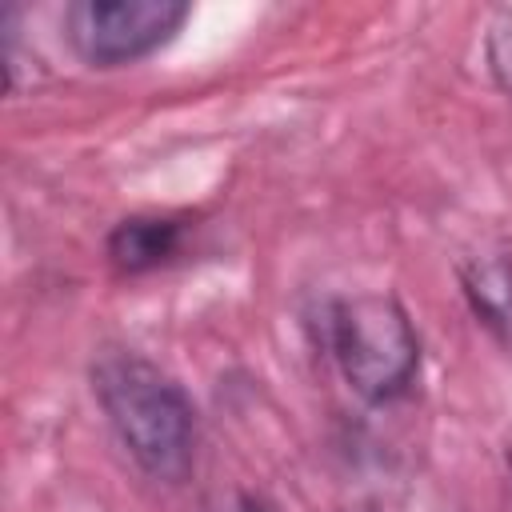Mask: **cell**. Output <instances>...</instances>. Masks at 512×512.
<instances>
[{
    "label": "cell",
    "mask_w": 512,
    "mask_h": 512,
    "mask_svg": "<svg viewBox=\"0 0 512 512\" xmlns=\"http://www.w3.org/2000/svg\"><path fill=\"white\" fill-rule=\"evenodd\" d=\"M92 396L132 464L160 480L184 484L196 464V404L184 384L128 344H104L88 364Z\"/></svg>",
    "instance_id": "obj_1"
},
{
    "label": "cell",
    "mask_w": 512,
    "mask_h": 512,
    "mask_svg": "<svg viewBox=\"0 0 512 512\" xmlns=\"http://www.w3.org/2000/svg\"><path fill=\"white\" fill-rule=\"evenodd\" d=\"M324 344L340 380L372 408L404 400L420 376V332L388 292L332 300L324 312Z\"/></svg>",
    "instance_id": "obj_2"
},
{
    "label": "cell",
    "mask_w": 512,
    "mask_h": 512,
    "mask_svg": "<svg viewBox=\"0 0 512 512\" xmlns=\"http://www.w3.org/2000/svg\"><path fill=\"white\" fill-rule=\"evenodd\" d=\"M192 8L184 0H76L64 8V36L92 68H120L160 52Z\"/></svg>",
    "instance_id": "obj_3"
},
{
    "label": "cell",
    "mask_w": 512,
    "mask_h": 512,
    "mask_svg": "<svg viewBox=\"0 0 512 512\" xmlns=\"http://www.w3.org/2000/svg\"><path fill=\"white\" fill-rule=\"evenodd\" d=\"M456 284L476 324L512 348V240L484 236L468 244L456 256Z\"/></svg>",
    "instance_id": "obj_4"
},
{
    "label": "cell",
    "mask_w": 512,
    "mask_h": 512,
    "mask_svg": "<svg viewBox=\"0 0 512 512\" xmlns=\"http://www.w3.org/2000/svg\"><path fill=\"white\" fill-rule=\"evenodd\" d=\"M188 232H192L188 216L136 212V216H124V220L112 224V232L104 240V252H108V264L120 276H144V272H156V268L172 264L184 252Z\"/></svg>",
    "instance_id": "obj_5"
},
{
    "label": "cell",
    "mask_w": 512,
    "mask_h": 512,
    "mask_svg": "<svg viewBox=\"0 0 512 512\" xmlns=\"http://www.w3.org/2000/svg\"><path fill=\"white\" fill-rule=\"evenodd\" d=\"M484 64L496 88L512 96V4H500L484 24Z\"/></svg>",
    "instance_id": "obj_6"
},
{
    "label": "cell",
    "mask_w": 512,
    "mask_h": 512,
    "mask_svg": "<svg viewBox=\"0 0 512 512\" xmlns=\"http://www.w3.org/2000/svg\"><path fill=\"white\" fill-rule=\"evenodd\" d=\"M196 512H272V508L244 488H216L196 504Z\"/></svg>",
    "instance_id": "obj_7"
},
{
    "label": "cell",
    "mask_w": 512,
    "mask_h": 512,
    "mask_svg": "<svg viewBox=\"0 0 512 512\" xmlns=\"http://www.w3.org/2000/svg\"><path fill=\"white\" fill-rule=\"evenodd\" d=\"M504 468H508V476H512V432H508V440H504Z\"/></svg>",
    "instance_id": "obj_8"
},
{
    "label": "cell",
    "mask_w": 512,
    "mask_h": 512,
    "mask_svg": "<svg viewBox=\"0 0 512 512\" xmlns=\"http://www.w3.org/2000/svg\"><path fill=\"white\" fill-rule=\"evenodd\" d=\"M340 512H376L372 504H352V508H340Z\"/></svg>",
    "instance_id": "obj_9"
}]
</instances>
